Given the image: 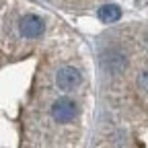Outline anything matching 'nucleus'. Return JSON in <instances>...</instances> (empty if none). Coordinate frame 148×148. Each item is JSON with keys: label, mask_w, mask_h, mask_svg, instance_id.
Segmentation results:
<instances>
[{"label": "nucleus", "mask_w": 148, "mask_h": 148, "mask_svg": "<svg viewBox=\"0 0 148 148\" xmlns=\"http://www.w3.org/2000/svg\"><path fill=\"white\" fill-rule=\"evenodd\" d=\"M101 68L109 76H119L127 68V58L119 47H107L101 51Z\"/></svg>", "instance_id": "1"}, {"label": "nucleus", "mask_w": 148, "mask_h": 148, "mask_svg": "<svg viewBox=\"0 0 148 148\" xmlns=\"http://www.w3.org/2000/svg\"><path fill=\"white\" fill-rule=\"evenodd\" d=\"M76 103H74L70 97H60L51 103V117L58 123H70L74 117H76Z\"/></svg>", "instance_id": "2"}, {"label": "nucleus", "mask_w": 148, "mask_h": 148, "mask_svg": "<svg viewBox=\"0 0 148 148\" xmlns=\"http://www.w3.org/2000/svg\"><path fill=\"white\" fill-rule=\"evenodd\" d=\"M80 82H82V74L74 66H62L58 72H56V84H58V88L64 90V92L74 90Z\"/></svg>", "instance_id": "3"}, {"label": "nucleus", "mask_w": 148, "mask_h": 148, "mask_svg": "<svg viewBox=\"0 0 148 148\" xmlns=\"http://www.w3.org/2000/svg\"><path fill=\"white\" fill-rule=\"evenodd\" d=\"M45 25H43V18L37 16V14H25L21 21H18V31H21L23 37L27 39H35L43 33Z\"/></svg>", "instance_id": "4"}, {"label": "nucleus", "mask_w": 148, "mask_h": 148, "mask_svg": "<svg viewBox=\"0 0 148 148\" xmlns=\"http://www.w3.org/2000/svg\"><path fill=\"white\" fill-rule=\"evenodd\" d=\"M99 18L103 23H115L121 18V8L117 4H105L99 8Z\"/></svg>", "instance_id": "5"}, {"label": "nucleus", "mask_w": 148, "mask_h": 148, "mask_svg": "<svg viewBox=\"0 0 148 148\" xmlns=\"http://www.w3.org/2000/svg\"><path fill=\"white\" fill-rule=\"evenodd\" d=\"M138 84H140V88L148 90V70H146V72H140V76H138Z\"/></svg>", "instance_id": "6"}, {"label": "nucleus", "mask_w": 148, "mask_h": 148, "mask_svg": "<svg viewBox=\"0 0 148 148\" xmlns=\"http://www.w3.org/2000/svg\"><path fill=\"white\" fill-rule=\"evenodd\" d=\"M146 43H148V33H146Z\"/></svg>", "instance_id": "7"}]
</instances>
